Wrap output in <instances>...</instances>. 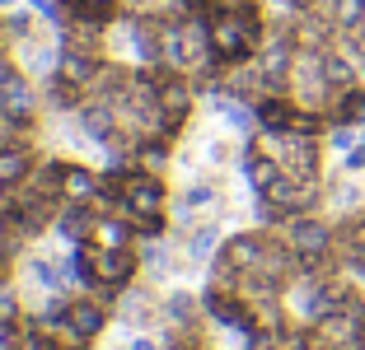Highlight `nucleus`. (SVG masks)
Returning a JSON list of instances; mask_svg holds the SVG:
<instances>
[{
	"mask_svg": "<svg viewBox=\"0 0 365 350\" xmlns=\"http://www.w3.org/2000/svg\"><path fill=\"white\" fill-rule=\"evenodd\" d=\"M342 33H346V43H351V52H356V56H365V14L351 23V28H342Z\"/></svg>",
	"mask_w": 365,
	"mask_h": 350,
	"instance_id": "obj_2",
	"label": "nucleus"
},
{
	"mask_svg": "<svg viewBox=\"0 0 365 350\" xmlns=\"http://www.w3.org/2000/svg\"><path fill=\"white\" fill-rule=\"evenodd\" d=\"M98 187H103V169H89V164H80V159H66L61 201H85V206H94L98 201Z\"/></svg>",
	"mask_w": 365,
	"mask_h": 350,
	"instance_id": "obj_1",
	"label": "nucleus"
},
{
	"mask_svg": "<svg viewBox=\"0 0 365 350\" xmlns=\"http://www.w3.org/2000/svg\"><path fill=\"white\" fill-rule=\"evenodd\" d=\"M19 5H29V0H0V14H10V10H19Z\"/></svg>",
	"mask_w": 365,
	"mask_h": 350,
	"instance_id": "obj_4",
	"label": "nucleus"
},
{
	"mask_svg": "<svg viewBox=\"0 0 365 350\" xmlns=\"http://www.w3.org/2000/svg\"><path fill=\"white\" fill-rule=\"evenodd\" d=\"M346 169H351V173H361V169H365V140H361L356 149H346Z\"/></svg>",
	"mask_w": 365,
	"mask_h": 350,
	"instance_id": "obj_3",
	"label": "nucleus"
}]
</instances>
